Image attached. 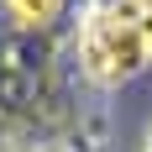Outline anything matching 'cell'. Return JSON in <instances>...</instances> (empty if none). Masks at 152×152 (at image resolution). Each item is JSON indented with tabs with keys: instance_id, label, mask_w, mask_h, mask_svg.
I'll return each mask as SVG.
<instances>
[{
	"instance_id": "cell-1",
	"label": "cell",
	"mask_w": 152,
	"mask_h": 152,
	"mask_svg": "<svg viewBox=\"0 0 152 152\" xmlns=\"http://www.w3.org/2000/svg\"><path fill=\"white\" fill-rule=\"evenodd\" d=\"M79 63L94 84H126L152 63V0H100L79 31Z\"/></svg>"
},
{
	"instance_id": "cell-2",
	"label": "cell",
	"mask_w": 152,
	"mask_h": 152,
	"mask_svg": "<svg viewBox=\"0 0 152 152\" xmlns=\"http://www.w3.org/2000/svg\"><path fill=\"white\" fill-rule=\"evenodd\" d=\"M5 11H11V21H16V26L42 31V26H53V21H58L63 0H5Z\"/></svg>"
},
{
	"instance_id": "cell-3",
	"label": "cell",
	"mask_w": 152,
	"mask_h": 152,
	"mask_svg": "<svg viewBox=\"0 0 152 152\" xmlns=\"http://www.w3.org/2000/svg\"><path fill=\"white\" fill-rule=\"evenodd\" d=\"M147 152H152V131H147Z\"/></svg>"
}]
</instances>
